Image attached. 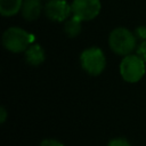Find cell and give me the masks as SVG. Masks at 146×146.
Instances as JSON below:
<instances>
[{
	"mask_svg": "<svg viewBox=\"0 0 146 146\" xmlns=\"http://www.w3.org/2000/svg\"><path fill=\"white\" fill-rule=\"evenodd\" d=\"M34 36L21 27H10L2 35V43L11 52H21L27 49Z\"/></svg>",
	"mask_w": 146,
	"mask_h": 146,
	"instance_id": "obj_1",
	"label": "cell"
},
{
	"mask_svg": "<svg viewBox=\"0 0 146 146\" xmlns=\"http://www.w3.org/2000/svg\"><path fill=\"white\" fill-rule=\"evenodd\" d=\"M44 51L40 44H32L25 50V58L30 65L38 66L44 60Z\"/></svg>",
	"mask_w": 146,
	"mask_h": 146,
	"instance_id": "obj_8",
	"label": "cell"
},
{
	"mask_svg": "<svg viewBox=\"0 0 146 146\" xmlns=\"http://www.w3.org/2000/svg\"><path fill=\"white\" fill-rule=\"evenodd\" d=\"M145 62L138 55H127L120 64V73L123 80L137 82L145 74Z\"/></svg>",
	"mask_w": 146,
	"mask_h": 146,
	"instance_id": "obj_3",
	"label": "cell"
},
{
	"mask_svg": "<svg viewBox=\"0 0 146 146\" xmlns=\"http://www.w3.org/2000/svg\"><path fill=\"white\" fill-rule=\"evenodd\" d=\"M107 146H130V144L124 138H115V139H112Z\"/></svg>",
	"mask_w": 146,
	"mask_h": 146,
	"instance_id": "obj_11",
	"label": "cell"
},
{
	"mask_svg": "<svg viewBox=\"0 0 146 146\" xmlns=\"http://www.w3.org/2000/svg\"><path fill=\"white\" fill-rule=\"evenodd\" d=\"M102 5L99 0H73L72 13L81 21H90L100 11Z\"/></svg>",
	"mask_w": 146,
	"mask_h": 146,
	"instance_id": "obj_5",
	"label": "cell"
},
{
	"mask_svg": "<svg viewBox=\"0 0 146 146\" xmlns=\"http://www.w3.org/2000/svg\"><path fill=\"white\" fill-rule=\"evenodd\" d=\"M137 55L144 60L146 62V40H144L137 48Z\"/></svg>",
	"mask_w": 146,
	"mask_h": 146,
	"instance_id": "obj_12",
	"label": "cell"
},
{
	"mask_svg": "<svg viewBox=\"0 0 146 146\" xmlns=\"http://www.w3.org/2000/svg\"><path fill=\"white\" fill-rule=\"evenodd\" d=\"M6 117H7V112H6L5 107H1L0 108V122L3 123L6 121Z\"/></svg>",
	"mask_w": 146,
	"mask_h": 146,
	"instance_id": "obj_15",
	"label": "cell"
},
{
	"mask_svg": "<svg viewBox=\"0 0 146 146\" xmlns=\"http://www.w3.org/2000/svg\"><path fill=\"white\" fill-rule=\"evenodd\" d=\"M136 35L141 40H146V26H138L136 29Z\"/></svg>",
	"mask_w": 146,
	"mask_h": 146,
	"instance_id": "obj_14",
	"label": "cell"
},
{
	"mask_svg": "<svg viewBox=\"0 0 146 146\" xmlns=\"http://www.w3.org/2000/svg\"><path fill=\"white\" fill-rule=\"evenodd\" d=\"M81 65L91 75L100 74L106 66V58L102 49L91 47L81 54Z\"/></svg>",
	"mask_w": 146,
	"mask_h": 146,
	"instance_id": "obj_4",
	"label": "cell"
},
{
	"mask_svg": "<svg viewBox=\"0 0 146 146\" xmlns=\"http://www.w3.org/2000/svg\"><path fill=\"white\" fill-rule=\"evenodd\" d=\"M40 146H64V145L55 139H44Z\"/></svg>",
	"mask_w": 146,
	"mask_h": 146,
	"instance_id": "obj_13",
	"label": "cell"
},
{
	"mask_svg": "<svg viewBox=\"0 0 146 146\" xmlns=\"http://www.w3.org/2000/svg\"><path fill=\"white\" fill-rule=\"evenodd\" d=\"M111 49L119 55H129L136 48V36L124 27L114 29L108 38Z\"/></svg>",
	"mask_w": 146,
	"mask_h": 146,
	"instance_id": "obj_2",
	"label": "cell"
},
{
	"mask_svg": "<svg viewBox=\"0 0 146 146\" xmlns=\"http://www.w3.org/2000/svg\"><path fill=\"white\" fill-rule=\"evenodd\" d=\"M46 15L56 22L65 21L72 13V5H68L65 0H50L46 5Z\"/></svg>",
	"mask_w": 146,
	"mask_h": 146,
	"instance_id": "obj_6",
	"label": "cell"
},
{
	"mask_svg": "<svg viewBox=\"0 0 146 146\" xmlns=\"http://www.w3.org/2000/svg\"><path fill=\"white\" fill-rule=\"evenodd\" d=\"M42 10V3L40 0H24L22 6L23 17L27 21L36 19Z\"/></svg>",
	"mask_w": 146,
	"mask_h": 146,
	"instance_id": "obj_7",
	"label": "cell"
},
{
	"mask_svg": "<svg viewBox=\"0 0 146 146\" xmlns=\"http://www.w3.org/2000/svg\"><path fill=\"white\" fill-rule=\"evenodd\" d=\"M23 6V0H0V13L2 16H14Z\"/></svg>",
	"mask_w": 146,
	"mask_h": 146,
	"instance_id": "obj_9",
	"label": "cell"
},
{
	"mask_svg": "<svg viewBox=\"0 0 146 146\" xmlns=\"http://www.w3.org/2000/svg\"><path fill=\"white\" fill-rule=\"evenodd\" d=\"M81 19L78 18L76 16L73 15V17H71L68 21L65 22L64 24V32L66 33V35L71 36V38H74L80 32H81Z\"/></svg>",
	"mask_w": 146,
	"mask_h": 146,
	"instance_id": "obj_10",
	"label": "cell"
}]
</instances>
